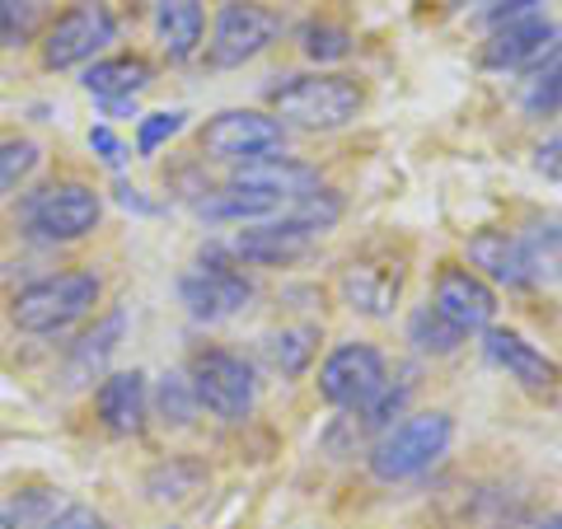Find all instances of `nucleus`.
Wrapping results in <instances>:
<instances>
[{"label":"nucleus","instance_id":"f257e3e1","mask_svg":"<svg viewBox=\"0 0 562 529\" xmlns=\"http://www.w3.org/2000/svg\"><path fill=\"white\" fill-rule=\"evenodd\" d=\"M103 281L94 272H52L10 300V324L29 338H57L99 305Z\"/></svg>","mask_w":562,"mask_h":529},{"label":"nucleus","instance_id":"f03ea898","mask_svg":"<svg viewBox=\"0 0 562 529\" xmlns=\"http://www.w3.org/2000/svg\"><path fill=\"white\" fill-rule=\"evenodd\" d=\"M450 436H454L450 413H413V417H403L398 427H390L375 440L371 473L380 483L422 479V473H427L450 450Z\"/></svg>","mask_w":562,"mask_h":529},{"label":"nucleus","instance_id":"7ed1b4c3","mask_svg":"<svg viewBox=\"0 0 562 529\" xmlns=\"http://www.w3.org/2000/svg\"><path fill=\"white\" fill-rule=\"evenodd\" d=\"M24 230L43 244H76L85 235L99 230L103 221V198L99 188L80 183V179H61V183H47L38 192L24 198Z\"/></svg>","mask_w":562,"mask_h":529},{"label":"nucleus","instance_id":"20e7f679","mask_svg":"<svg viewBox=\"0 0 562 529\" xmlns=\"http://www.w3.org/2000/svg\"><path fill=\"white\" fill-rule=\"evenodd\" d=\"M281 127H305V132H338L361 113V85L347 76H295L272 94Z\"/></svg>","mask_w":562,"mask_h":529},{"label":"nucleus","instance_id":"39448f33","mask_svg":"<svg viewBox=\"0 0 562 529\" xmlns=\"http://www.w3.org/2000/svg\"><path fill=\"white\" fill-rule=\"evenodd\" d=\"M188 384H192L198 408H206L221 421H244L258 403L254 365L244 357H235V351H225V347H202L188 365Z\"/></svg>","mask_w":562,"mask_h":529},{"label":"nucleus","instance_id":"423d86ee","mask_svg":"<svg viewBox=\"0 0 562 529\" xmlns=\"http://www.w3.org/2000/svg\"><path fill=\"white\" fill-rule=\"evenodd\" d=\"M117 38V20L103 0H76L57 20L43 29V66L47 70H70L94 61L103 47Z\"/></svg>","mask_w":562,"mask_h":529},{"label":"nucleus","instance_id":"0eeeda50","mask_svg":"<svg viewBox=\"0 0 562 529\" xmlns=\"http://www.w3.org/2000/svg\"><path fill=\"white\" fill-rule=\"evenodd\" d=\"M198 146H202V155H211V160L254 165V160H268V155L286 150V127L258 109H231V113H216L206 122Z\"/></svg>","mask_w":562,"mask_h":529},{"label":"nucleus","instance_id":"6e6552de","mask_svg":"<svg viewBox=\"0 0 562 529\" xmlns=\"http://www.w3.org/2000/svg\"><path fill=\"white\" fill-rule=\"evenodd\" d=\"M384 390H390V370L371 342H342L319 365V394L342 413H366Z\"/></svg>","mask_w":562,"mask_h":529},{"label":"nucleus","instance_id":"1a4fd4ad","mask_svg":"<svg viewBox=\"0 0 562 529\" xmlns=\"http://www.w3.org/2000/svg\"><path fill=\"white\" fill-rule=\"evenodd\" d=\"M281 33V14L268 5H254V0H231L216 14V29H211L206 43V66L216 70H235L244 61H254L262 47H272Z\"/></svg>","mask_w":562,"mask_h":529},{"label":"nucleus","instance_id":"9d476101","mask_svg":"<svg viewBox=\"0 0 562 529\" xmlns=\"http://www.w3.org/2000/svg\"><path fill=\"white\" fill-rule=\"evenodd\" d=\"M179 295L192 319H206V324H221L231 319V314H239L244 305L254 300V281L244 277L235 262H225L221 254L202 258L198 268H188L179 277Z\"/></svg>","mask_w":562,"mask_h":529},{"label":"nucleus","instance_id":"9b49d317","mask_svg":"<svg viewBox=\"0 0 562 529\" xmlns=\"http://www.w3.org/2000/svg\"><path fill=\"white\" fill-rule=\"evenodd\" d=\"M314 235L310 225H301L295 216H268V221H258V225H244V230L231 239V254L239 262H258V268H286V262L295 258H305L314 249Z\"/></svg>","mask_w":562,"mask_h":529},{"label":"nucleus","instance_id":"f8f14e48","mask_svg":"<svg viewBox=\"0 0 562 529\" xmlns=\"http://www.w3.org/2000/svg\"><path fill=\"white\" fill-rule=\"evenodd\" d=\"M431 309L441 314V319H450L460 333H479V328L487 333L492 319H497V291L473 268H441Z\"/></svg>","mask_w":562,"mask_h":529},{"label":"nucleus","instance_id":"ddd939ff","mask_svg":"<svg viewBox=\"0 0 562 529\" xmlns=\"http://www.w3.org/2000/svg\"><path fill=\"white\" fill-rule=\"evenodd\" d=\"M553 47H558V24L543 20V14H530V20L492 29V38L483 43V66L525 70V66H539L543 57H553Z\"/></svg>","mask_w":562,"mask_h":529},{"label":"nucleus","instance_id":"4468645a","mask_svg":"<svg viewBox=\"0 0 562 529\" xmlns=\"http://www.w3.org/2000/svg\"><path fill=\"white\" fill-rule=\"evenodd\" d=\"M94 413L103 421V431L113 436H140L150 417V390L140 370H113V375L99 380L94 390Z\"/></svg>","mask_w":562,"mask_h":529},{"label":"nucleus","instance_id":"2eb2a0df","mask_svg":"<svg viewBox=\"0 0 562 529\" xmlns=\"http://www.w3.org/2000/svg\"><path fill=\"white\" fill-rule=\"evenodd\" d=\"M483 347H487V361L502 365L506 375L525 384V390H535V394L558 390V365L543 357L535 342H525L520 333H512V328H487Z\"/></svg>","mask_w":562,"mask_h":529},{"label":"nucleus","instance_id":"dca6fc26","mask_svg":"<svg viewBox=\"0 0 562 529\" xmlns=\"http://www.w3.org/2000/svg\"><path fill=\"white\" fill-rule=\"evenodd\" d=\"M239 188H254V192H268L277 202H301L319 188V169L301 165V160H286V155H268V160H254V165H239L235 179Z\"/></svg>","mask_w":562,"mask_h":529},{"label":"nucleus","instance_id":"f3484780","mask_svg":"<svg viewBox=\"0 0 562 529\" xmlns=\"http://www.w3.org/2000/svg\"><path fill=\"white\" fill-rule=\"evenodd\" d=\"M464 254L473 262V272L483 281H497V286H525V254H520V235H506V230H479Z\"/></svg>","mask_w":562,"mask_h":529},{"label":"nucleus","instance_id":"a211bd4d","mask_svg":"<svg viewBox=\"0 0 562 529\" xmlns=\"http://www.w3.org/2000/svg\"><path fill=\"white\" fill-rule=\"evenodd\" d=\"M155 33H160V47L169 61L198 57L202 33H206L202 0H160V5H155Z\"/></svg>","mask_w":562,"mask_h":529},{"label":"nucleus","instance_id":"6ab92c4d","mask_svg":"<svg viewBox=\"0 0 562 529\" xmlns=\"http://www.w3.org/2000/svg\"><path fill=\"white\" fill-rule=\"evenodd\" d=\"M155 80V70L146 57H136V52H117V57H99L90 61V70H85V90H90L94 99H136L146 85Z\"/></svg>","mask_w":562,"mask_h":529},{"label":"nucleus","instance_id":"aec40b11","mask_svg":"<svg viewBox=\"0 0 562 529\" xmlns=\"http://www.w3.org/2000/svg\"><path fill=\"white\" fill-rule=\"evenodd\" d=\"M342 295L351 309L371 314V319H384L398 300V268L384 272V268H371V262H351L342 272Z\"/></svg>","mask_w":562,"mask_h":529},{"label":"nucleus","instance_id":"412c9836","mask_svg":"<svg viewBox=\"0 0 562 529\" xmlns=\"http://www.w3.org/2000/svg\"><path fill=\"white\" fill-rule=\"evenodd\" d=\"M122 328H127V314L113 309L103 324H94V333H85V338L76 342V351H70V365H66V384H85V380H94L103 361L113 357V347L122 338Z\"/></svg>","mask_w":562,"mask_h":529},{"label":"nucleus","instance_id":"4be33fe9","mask_svg":"<svg viewBox=\"0 0 562 529\" xmlns=\"http://www.w3.org/2000/svg\"><path fill=\"white\" fill-rule=\"evenodd\" d=\"M314 342H319V328H281V333H268L262 342V357H268L272 370L281 375H301V370L314 361Z\"/></svg>","mask_w":562,"mask_h":529},{"label":"nucleus","instance_id":"5701e85b","mask_svg":"<svg viewBox=\"0 0 562 529\" xmlns=\"http://www.w3.org/2000/svg\"><path fill=\"white\" fill-rule=\"evenodd\" d=\"M520 254L530 281H562V225H535L520 235Z\"/></svg>","mask_w":562,"mask_h":529},{"label":"nucleus","instance_id":"b1692460","mask_svg":"<svg viewBox=\"0 0 562 529\" xmlns=\"http://www.w3.org/2000/svg\"><path fill=\"white\" fill-rule=\"evenodd\" d=\"M408 342L422 351V357H450V351H460L464 333L454 328L450 319H441L431 305H422L408 319Z\"/></svg>","mask_w":562,"mask_h":529},{"label":"nucleus","instance_id":"393cba45","mask_svg":"<svg viewBox=\"0 0 562 529\" xmlns=\"http://www.w3.org/2000/svg\"><path fill=\"white\" fill-rule=\"evenodd\" d=\"M520 109L530 113V117H553V113H562V52L543 57V66L530 76V85H525Z\"/></svg>","mask_w":562,"mask_h":529},{"label":"nucleus","instance_id":"a878e982","mask_svg":"<svg viewBox=\"0 0 562 529\" xmlns=\"http://www.w3.org/2000/svg\"><path fill=\"white\" fill-rule=\"evenodd\" d=\"M38 165H43L38 140H29V136H10V140H0V198L20 192V188L33 179V169H38Z\"/></svg>","mask_w":562,"mask_h":529},{"label":"nucleus","instance_id":"bb28decb","mask_svg":"<svg viewBox=\"0 0 562 529\" xmlns=\"http://www.w3.org/2000/svg\"><path fill=\"white\" fill-rule=\"evenodd\" d=\"M43 0H0V47H29L43 33Z\"/></svg>","mask_w":562,"mask_h":529},{"label":"nucleus","instance_id":"cd10ccee","mask_svg":"<svg viewBox=\"0 0 562 529\" xmlns=\"http://www.w3.org/2000/svg\"><path fill=\"white\" fill-rule=\"evenodd\" d=\"M301 47L310 61H342L351 52V33L342 24H310L301 33Z\"/></svg>","mask_w":562,"mask_h":529},{"label":"nucleus","instance_id":"c85d7f7f","mask_svg":"<svg viewBox=\"0 0 562 529\" xmlns=\"http://www.w3.org/2000/svg\"><path fill=\"white\" fill-rule=\"evenodd\" d=\"M160 413H165V421H173V427H188V421H192V413H198V398H192L188 375H165L160 380Z\"/></svg>","mask_w":562,"mask_h":529},{"label":"nucleus","instance_id":"c756f323","mask_svg":"<svg viewBox=\"0 0 562 529\" xmlns=\"http://www.w3.org/2000/svg\"><path fill=\"white\" fill-rule=\"evenodd\" d=\"M183 117L188 113H179V109H173V113H146V117H140V127H136V150L140 155H155L169 136L183 132Z\"/></svg>","mask_w":562,"mask_h":529},{"label":"nucleus","instance_id":"7c9ffc66","mask_svg":"<svg viewBox=\"0 0 562 529\" xmlns=\"http://www.w3.org/2000/svg\"><path fill=\"white\" fill-rule=\"evenodd\" d=\"M539 0H492V5L479 14V24L487 29H502V24H516V20H530Z\"/></svg>","mask_w":562,"mask_h":529},{"label":"nucleus","instance_id":"2f4dec72","mask_svg":"<svg viewBox=\"0 0 562 529\" xmlns=\"http://www.w3.org/2000/svg\"><path fill=\"white\" fill-rule=\"evenodd\" d=\"M38 529H109V525H103V516H99L94 506H66L61 516L43 520Z\"/></svg>","mask_w":562,"mask_h":529},{"label":"nucleus","instance_id":"473e14b6","mask_svg":"<svg viewBox=\"0 0 562 529\" xmlns=\"http://www.w3.org/2000/svg\"><path fill=\"white\" fill-rule=\"evenodd\" d=\"M90 146L99 150V160H109L113 169L122 165V140H117L109 127H90Z\"/></svg>","mask_w":562,"mask_h":529},{"label":"nucleus","instance_id":"72a5a7b5","mask_svg":"<svg viewBox=\"0 0 562 529\" xmlns=\"http://www.w3.org/2000/svg\"><path fill=\"white\" fill-rule=\"evenodd\" d=\"M539 173H549V179H562V136H553L549 146H539Z\"/></svg>","mask_w":562,"mask_h":529},{"label":"nucleus","instance_id":"f704fd0d","mask_svg":"<svg viewBox=\"0 0 562 529\" xmlns=\"http://www.w3.org/2000/svg\"><path fill=\"white\" fill-rule=\"evenodd\" d=\"M539 529H562V510H553V516H543Z\"/></svg>","mask_w":562,"mask_h":529},{"label":"nucleus","instance_id":"c9c22d12","mask_svg":"<svg viewBox=\"0 0 562 529\" xmlns=\"http://www.w3.org/2000/svg\"><path fill=\"white\" fill-rule=\"evenodd\" d=\"M0 529H14V525H10V520H5V516H0Z\"/></svg>","mask_w":562,"mask_h":529}]
</instances>
